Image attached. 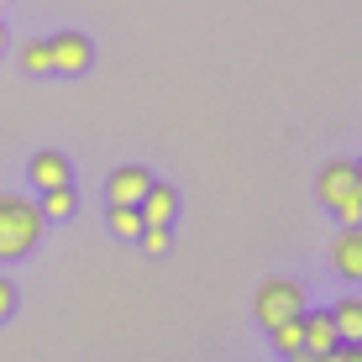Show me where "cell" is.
<instances>
[{
  "mask_svg": "<svg viewBox=\"0 0 362 362\" xmlns=\"http://www.w3.org/2000/svg\"><path fill=\"white\" fill-rule=\"evenodd\" d=\"M331 268L346 284H362V226H341L331 242Z\"/></svg>",
  "mask_w": 362,
  "mask_h": 362,
  "instance_id": "6",
  "label": "cell"
},
{
  "mask_svg": "<svg viewBox=\"0 0 362 362\" xmlns=\"http://www.w3.org/2000/svg\"><path fill=\"white\" fill-rule=\"evenodd\" d=\"M110 231H116L121 242H136V236H142V216H136V205H110Z\"/></svg>",
  "mask_w": 362,
  "mask_h": 362,
  "instance_id": "13",
  "label": "cell"
},
{
  "mask_svg": "<svg viewBox=\"0 0 362 362\" xmlns=\"http://www.w3.org/2000/svg\"><path fill=\"white\" fill-rule=\"evenodd\" d=\"M37 210H42V221H69L74 216V189L64 184V189H47L42 199H37Z\"/></svg>",
  "mask_w": 362,
  "mask_h": 362,
  "instance_id": "12",
  "label": "cell"
},
{
  "mask_svg": "<svg viewBox=\"0 0 362 362\" xmlns=\"http://www.w3.org/2000/svg\"><path fill=\"white\" fill-rule=\"evenodd\" d=\"M136 242H142V252H168V242H173V226H142V236H136Z\"/></svg>",
  "mask_w": 362,
  "mask_h": 362,
  "instance_id": "15",
  "label": "cell"
},
{
  "mask_svg": "<svg viewBox=\"0 0 362 362\" xmlns=\"http://www.w3.org/2000/svg\"><path fill=\"white\" fill-rule=\"evenodd\" d=\"M0 53H6V27H0Z\"/></svg>",
  "mask_w": 362,
  "mask_h": 362,
  "instance_id": "20",
  "label": "cell"
},
{
  "mask_svg": "<svg viewBox=\"0 0 362 362\" xmlns=\"http://www.w3.org/2000/svg\"><path fill=\"white\" fill-rule=\"evenodd\" d=\"M136 216H142V226H173V216H179V189L163 184V179H153V189L142 194Z\"/></svg>",
  "mask_w": 362,
  "mask_h": 362,
  "instance_id": "7",
  "label": "cell"
},
{
  "mask_svg": "<svg viewBox=\"0 0 362 362\" xmlns=\"http://www.w3.org/2000/svg\"><path fill=\"white\" fill-rule=\"evenodd\" d=\"M289 362H315V357H310V352H299V357H289Z\"/></svg>",
  "mask_w": 362,
  "mask_h": 362,
  "instance_id": "18",
  "label": "cell"
},
{
  "mask_svg": "<svg viewBox=\"0 0 362 362\" xmlns=\"http://www.w3.org/2000/svg\"><path fill=\"white\" fill-rule=\"evenodd\" d=\"M252 315H257L263 331L284 326V320H299L305 315V289H299L294 279H263L257 294H252Z\"/></svg>",
  "mask_w": 362,
  "mask_h": 362,
  "instance_id": "3",
  "label": "cell"
},
{
  "mask_svg": "<svg viewBox=\"0 0 362 362\" xmlns=\"http://www.w3.org/2000/svg\"><path fill=\"white\" fill-rule=\"evenodd\" d=\"M299 320H305V315H299ZM299 320H284V326H273V331H268V336H273V346H279V357H284V362L305 352V326H299Z\"/></svg>",
  "mask_w": 362,
  "mask_h": 362,
  "instance_id": "11",
  "label": "cell"
},
{
  "mask_svg": "<svg viewBox=\"0 0 362 362\" xmlns=\"http://www.w3.org/2000/svg\"><path fill=\"white\" fill-rule=\"evenodd\" d=\"M47 53H53V74H90V64H95V47L84 32L47 37Z\"/></svg>",
  "mask_w": 362,
  "mask_h": 362,
  "instance_id": "4",
  "label": "cell"
},
{
  "mask_svg": "<svg viewBox=\"0 0 362 362\" xmlns=\"http://www.w3.org/2000/svg\"><path fill=\"white\" fill-rule=\"evenodd\" d=\"M27 179H32V189H37V194L64 189V184H69V158H64V153H53V147H42V153H32Z\"/></svg>",
  "mask_w": 362,
  "mask_h": 362,
  "instance_id": "8",
  "label": "cell"
},
{
  "mask_svg": "<svg viewBox=\"0 0 362 362\" xmlns=\"http://www.w3.org/2000/svg\"><path fill=\"white\" fill-rule=\"evenodd\" d=\"M315 194L341 226H362V189H357V168L346 163V158H331V163L320 168Z\"/></svg>",
  "mask_w": 362,
  "mask_h": 362,
  "instance_id": "2",
  "label": "cell"
},
{
  "mask_svg": "<svg viewBox=\"0 0 362 362\" xmlns=\"http://www.w3.org/2000/svg\"><path fill=\"white\" fill-rule=\"evenodd\" d=\"M42 210H37V199L27 194H0V263H16V257H27L37 242H42Z\"/></svg>",
  "mask_w": 362,
  "mask_h": 362,
  "instance_id": "1",
  "label": "cell"
},
{
  "mask_svg": "<svg viewBox=\"0 0 362 362\" xmlns=\"http://www.w3.org/2000/svg\"><path fill=\"white\" fill-rule=\"evenodd\" d=\"M352 168H357V189H362V158H357V163H352Z\"/></svg>",
  "mask_w": 362,
  "mask_h": 362,
  "instance_id": "19",
  "label": "cell"
},
{
  "mask_svg": "<svg viewBox=\"0 0 362 362\" xmlns=\"http://www.w3.org/2000/svg\"><path fill=\"white\" fill-rule=\"evenodd\" d=\"M0 6H6V0H0Z\"/></svg>",
  "mask_w": 362,
  "mask_h": 362,
  "instance_id": "21",
  "label": "cell"
},
{
  "mask_svg": "<svg viewBox=\"0 0 362 362\" xmlns=\"http://www.w3.org/2000/svg\"><path fill=\"white\" fill-rule=\"evenodd\" d=\"M11 310H16V284L0 273V320H11Z\"/></svg>",
  "mask_w": 362,
  "mask_h": 362,
  "instance_id": "16",
  "label": "cell"
},
{
  "mask_svg": "<svg viewBox=\"0 0 362 362\" xmlns=\"http://www.w3.org/2000/svg\"><path fill=\"white\" fill-rule=\"evenodd\" d=\"M299 326H305V352H310V357H326V352L341 346V336H336V326H331L326 310H305V320H299Z\"/></svg>",
  "mask_w": 362,
  "mask_h": 362,
  "instance_id": "9",
  "label": "cell"
},
{
  "mask_svg": "<svg viewBox=\"0 0 362 362\" xmlns=\"http://www.w3.org/2000/svg\"><path fill=\"white\" fill-rule=\"evenodd\" d=\"M147 189H153V173H147L142 163H121V168L105 179L110 205H142V194H147Z\"/></svg>",
  "mask_w": 362,
  "mask_h": 362,
  "instance_id": "5",
  "label": "cell"
},
{
  "mask_svg": "<svg viewBox=\"0 0 362 362\" xmlns=\"http://www.w3.org/2000/svg\"><path fill=\"white\" fill-rule=\"evenodd\" d=\"M315 362H362V346H352V341H341L336 352H326V357H315Z\"/></svg>",
  "mask_w": 362,
  "mask_h": 362,
  "instance_id": "17",
  "label": "cell"
},
{
  "mask_svg": "<svg viewBox=\"0 0 362 362\" xmlns=\"http://www.w3.org/2000/svg\"><path fill=\"white\" fill-rule=\"evenodd\" d=\"M326 315H331V326H336V336H341V341L362 346V294H346V299H336V305L326 310Z\"/></svg>",
  "mask_w": 362,
  "mask_h": 362,
  "instance_id": "10",
  "label": "cell"
},
{
  "mask_svg": "<svg viewBox=\"0 0 362 362\" xmlns=\"http://www.w3.org/2000/svg\"><path fill=\"white\" fill-rule=\"evenodd\" d=\"M21 69H27V74H53V53H47V42H42V37L21 42Z\"/></svg>",
  "mask_w": 362,
  "mask_h": 362,
  "instance_id": "14",
  "label": "cell"
}]
</instances>
